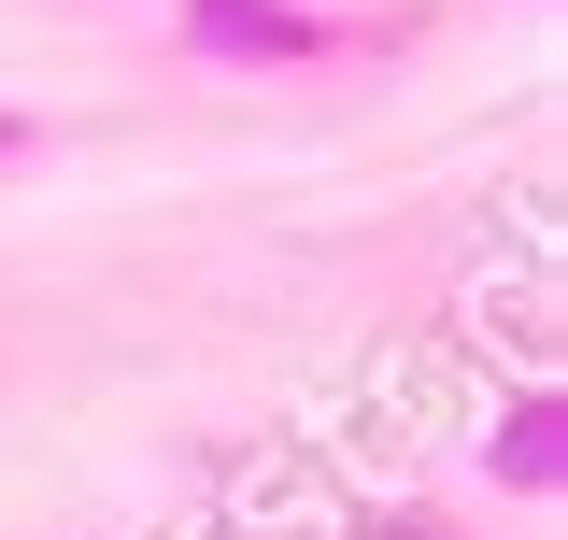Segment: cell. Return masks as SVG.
Instances as JSON below:
<instances>
[{"mask_svg": "<svg viewBox=\"0 0 568 540\" xmlns=\"http://www.w3.org/2000/svg\"><path fill=\"white\" fill-rule=\"evenodd\" d=\"M185 43L227 58V71H313V58H342L355 29L313 14V0H185Z\"/></svg>", "mask_w": 568, "mask_h": 540, "instance_id": "obj_1", "label": "cell"}, {"mask_svg": "<svg viewBox=\"0 0 568 540\" xmlns=\"http://www.w3.org/2000/svg\"><path fill=\"white\" fill-rule=\"evenodd\" d=\"M568 470V399L555 384H526V399L497 412V441H484V483H511V498H555Z\"/></svg>", "mask_w": 568, "mask_h": 540, "instance_id": "obj_2", "label": "cell"}, {"mask_svg": "<svg viewBox=\"0 0 568 540\" xmlns=\"http://www.w3.org/2000/svg\"><path fill=\"white\" fill-rule=\"evenodd\" d=\"M369 540H469V527H440V512H384Z\"/></svg>", "mask_w": 568, "mask_h": 540, "instance_id": "obj_3", "label": "cell"}, {"mask_svg": "<svg viewBox=\"0 0 568 540\" xmlns=\"http://www.w3.org/2000/svg\"><path fill=\"white\" fill-rule=\"evenodd\" d=\"M29 142H43V129H29V114H0V157H29Z\"/></svg>", "mask_w": 568, "mask_h": 540, "instance_id": "obj_4", "label": "cell"}]
</instances>
